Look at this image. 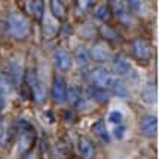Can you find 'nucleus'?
<instances>
[{"instance_id": "nucleus-1", "label": "nucleus", "mask_w": 159, "mask_h": 159, "mask_svg": "<svg viewBox=\"0 0 159 159\" xmlns=\"http://www.w3.org/2000/svg\"><path fill=\"white\" fill-rule=\"evenodd\" d=\"M15 129H16V137H18V150L21 155L30 152V149L34 146L37 132H36L34 125L28 122L27 119H18L15 122Z\"/></svg>"}, {"instance_id": "nucleus-2", "label": "nucleus", "mask_w": 159, "mask_h": 159, "mask_svg": "<svg viewBox=\"0 0 159 159\" xmlns=\"http://www.w3.org/2000/svg\"><path fill=\"white\" fill-rule=\"evenodd\" d=\"M25 83H27L28 89L33 95L34 103L37 106H42L46 100V89H45V85L40 82V79H39L34 69H30L25 73Z\"/></svg>"}, {"instance_id": "nucleus-3", "label": "nucleus", "mask_w": 159, "mask_h": 159, "mask_svg": "<svg viewBox=\"0 0 159 159\" xmlns=\"http://www.w3.org/2000/svg\"><path fill=\"white\" fill-rule=\"evenodd\" d=\"M7 25H9V33L14 36L15 39H25L30 34V24L24 15L18 12H12L7 18Z\"/></svg>"}, {"instance_id": "nucleus-4", "label": "nucleus", "mask_w": 159, "mask_h": 159, "mask_svg": "<svg viewBox=\"0 0 159 159\" xmlns=\"http://www.w3.org/2000/svg\"><path fill=\"white\" fill-rule=\"evenodd\" d=\"M132 55L139 61H149L153 57V48L152 45L144 39H135L131 45Z\"/></svg>"}, {"instance_id": "nucleus-5", "label": "nucleus", "mask_w": 159, "mask_h": 159, "mask_svg": "<svg viewBox=\"0 0 159 159\" xmlns=\"http://www.w3.org/2000/svg\"><path fill=\"white\" fill-rule=\"evenodd\" d=\"M89 52V58H92L94 61H110L113 60V52L111 49L107 46V43L104 42H98L95 45H92Z\"/></svg>"}, {"instance_id": "nucleus-6", "label": "nucleus", "mask_w": 159, "mask_h": 159, "mask_svg": "<svg viewBox=\"0 0 159 159\" xmlns=\"http://www.w3.org/2000/svg\"><path fill=\"white\" fill-rule=\"evenodd\" d=\"M7 80L9 83L15 85L16 88H20L22 85V80H24V76H22V67L18 60L15 58H11L9 62H7Z\"/></svg>"}, {"instance_id": "nucleus-7", "label": "nucleus", "mask_w": 159, "mask_h": 159, "mask_svg": "<svg viewBox=\"0 0 159 159\" xmlns=\"http://www.w3.org/2000/svg\"><path fill=\"white\" fill-rule=\"evenodd\" d=\"M91 80L94 83V86H98V88H103V89H107L110 88L111 82H113V76L107 71L106 69H95L91 71Z\"/></svg>"}, {"instance_id": "nucleus-8", "label": "nucleus", "mask_w": 159, "mask_h": 159, "mask_svg": "<svg viewBox=\"0 0 159 159\" xmlns=\"http://www.w3.org/2000/svg\"><path fill=\"white\" fill-rule=\"evenodd\" d=\"M140 129L141 134L147 139H153L158 134V118L153 115H146L140 120Z\"/></svg>"}, {"instance_id": "nucleus-9", "label": "nucleus", "mask_w": 159, "mask_h": 159, "mask_svg": "<svg viewBox=\"0 0 159 159\" xmlns=\"http://www.w3.org/2000/svg\"><path fill=\"white\" fill-rule=\"evenodd\" d=\"M66 89H67V86H66L64 77L55 75L52 79V100L58 104L64 103L66 101Z\"/></svg>"}, {"instance_id": "nucleus-10", "label": "nucleus", "mask_w": 159, "mask_h": 159, "mask_svg": "<svg viewBox=\"0 0 159 159\" xmlns=\"http://www.w3.org/2000/svg\"><path fill=\"white\" fill-rule=\"evenodd\" d=\"M54 62L60 71H69L73 66V60L66 49H58L54 54Z\"/></svg>"}, {"instance_id": "nucleus-11", "label": "nucleus", "mask_w": 159, "mask_h": 159, "mask_svg": "<svg viewBox=\"0 0 159 159\" xmlns=\"http://www.w3.org/2000/svg\"><path fill=\"white\" fill-rule=\"evenodd\" d=\"M113 67H115V71L118 73L119 76H122V77H135L131 62L128 61L125 57H118V58H115V61H113Z\"/></svg>"}, {"instance_id": "nucleus-12", "label": "nucleus", "mask_w": 159, "mask_h": 159, "mask_svg": "<svg viewBox=\"0 0 159 159\" xmlns=\"http://www.w3.org/2000/svg\"><path fill=\"white\" fill-rule=\"evenodd\" d=\"M66 100L69 101V104L71 107L82 106L83 100H82V89H80V86H77L75 83L69 85L67 89H66Z\"/></svg>"}, {"instance_id": "nucleus-13", "label": "nucleus", "mask_w": 159, "mask_h": 159, "mask_svg": "<svg viewBox=\"0 0 159 159\" xmlns=\"http://www.w3.org/2000/svg\"><path fill=\"white\" fill-rule=\"evenodd\" d=\"M14 128V125L9 124L6 119H0V146L2 147H7V144L11 143Z\"/></svg>"}, {"instance_id": "nucleus-14", "label": "nucleus", "mask_w": 159, "mask_h": 159, "mask_svg": "<svg viewBox=\"0 0 159 159\" xmlns=\"http://www.w3.org/2000/svg\"><path fill=\"white\" fill-rule=\"evenodd\" d=\"M141 100L146 104H155L158 101V86L156 83H147L141 89Z\"/></svg>"}, {"instance_id": "nucleus-15", "label": "nucleus", "mask_w": 159, "mask_h": 159, "mask_svg": "<svg viewBox=\"0 0 159 159\" xmlns=\"http://www.w3.org/2000/svg\"><path fill=\"white\" fill-rule=\"evenodd\" d=\"M79 153H80V156L83 159H92L94 158V155H95V147L94 144L91 143V140L85 139V137H80L79 139Z\"/></svg>"}, {"instance_id": "nucleus-16", "label": "nucleus", "mask_w": 159, "mask_h": 159, "mask_svg": "<svg viewBox=\"0 0 159 159\" xmlns=\"http://www.w3.org/2000/svg\"><path fill=\"white\" fill-rule=\"evenodd\" d=\"M110 89H111V92H113L116 97H119V98L128 100V98L131 97L128 86H126L120 79H113V82H111V85H110Z\"/></svg>"}, {"instance_id": "nucleus-17", "label": "nucleus", "mask_w": 159, "mask_h": 159, "mask_svg": "<svg viewBox=\"0 0 159 159\" xmlns=\"http://www.w3.org/2000/svg\"><path fill=\"white\" fill-rule=\"evenodd\" d=\"M92 129H94V134H95L103 143L109 144V143L111 141L110 134H109V131H107V128H106V125H104V122L101 120V119H98L97 122L92 125Z\"/></svg>"}, {"instance_id": "nucleus-18", "label": "nucleus", "mask_w": 159, "mask_h": 159, "mask_svg": "<svg viewBox=\"0 0 159 159\" xmlns=\"http://www.w3.org/2000/svg\"><path fill=\"white\" fill-rule=\"evenodd\" d=\"M88 95L97 103H107L109 101V94L103 88H98V86H89L88 88Z\"/></svg>"}, {"instance_id": "nucleus-19", "label": "nucleus", "mask_w": 159, "mask_h": 159, "mask_svg": "<svg viewBox=\"0 0 159 159\" xmlns=\"http://www.w3.org/2000/svg\"><path fill=\"white\" fill-rule=\"evenodd\" d=\"M49 2H51V12H52V15L55 16L57 20H64L66 14H67L64 2L62 0H49Z\"/></svg>"}, {"instance_id": "nucleus-20", "label": "nucleus", "mask_w": 159, "mask_h": 159, "mask_svg": "<svg viewBox=\"0 0 159 159\" xmlns=\"http://www.w3.org/2000/svg\"><path fill=\"white\" fill-rule=\"evenodd\" d=\"M30 11L36 20L42 21L45 16V2L43 0H31L30 2Z\"/></svg>"}, {"instance_id": "nucleus-21", "label": "nucleus", "mask_w": 159, "mask_h": 159, "mask_svg": "<svg viewBox=\"0 0 159 159\" xmlns=\"http://www.w3.org/2000/svg\"><path fill=\"white\" fill-rule=\"evenodd\" d=\"M75 58H76V61L79 66H82V67H85V66H88L89 64V52L86 51V49L83 48V46H77L76 51H75Z\"/></svg>"}, {"instance_id": "nucleus-22", "label": "nucleus", "mask_w": 159, "mask_h": 159, "mask_svg": "<svg viewBox=\"0 0 159 159\" xmlns=\"http://www.w3.org/2000/svg\"><path fill=\"white\" fill-rule=\"evenodd\" d=\"M100 33H101V36H103L104 39H107V40H111V42H118L120 37H119V34L116 33V30H113L111 27H109V25H101V28H100Z\"/></svg>"}, {"instance_id": "nucleus-23", "label": "nucleus", "mask_w": 159, "mask_h": 159, "mask_svg": "<svg viewBox=\"0 0 159 159\" xmlns=\"http://www.w3.org/2000/svg\"><path fill=\"white\" fill-rule=\"evenodd\" d=\"M43 30H45V34L46 36H54L57 33V24L51 20L49 16H43Z\"/></svg>"}, {"instance_id": "nucleus-24", "label": "nucleus", "mask_w": 159, "mask_h": 159, "mask_svg": "<svg viewBox=\"0 0 159 159\" xmlns=\"http://www.w3.org/2000/svg\"><path fill=\"white\" fill-rule=\"evenodd\" d=\"M95 16H97V20H100L101 22H107V21L111 18V11L107 6L101 5V6H98L97 12H95Z\"/></svg>"}, {"instance_id": "nucleus-25", "label": "nucleus", "mask_w": 159, "mask_h": 159, "mask_svg": "<svg viewBox=\"0 0 159 159\" xmlns=\"http://www.w3.org/2000/svg\"><path fill=\"white\" fill-rule=\"evenodd\" d=\"M116 16H118V20L122 22V24H126V25H129L131 24V16H129V14L125 11L124 7H118L116 9Z\"/></svg>"}, {"instance_id": "nucleus-26", "label": "nucleus", "mask_w": 159, "mask_h": 159, "mask_svg": "<svg viewBox=\"0 0 159 159\" xmlns=\"http://www.w3.org/2000/svg\"><path fill=\"white\" fill-rule=\"evenodd\" d=\"M122 119H124V115H122V111L119 110H111L109 113V122L113 125H118L122 122Z\"/></svg>"}, {"instance_id": "nucleus-27", "label": "nucleus", "mask_w": 159, "mask_h": 159, "mask_svg": "<svg viewBox=\"0 0 159 159\" xmlns=\"http://www.w3.org/2000/svg\"><path fill=\"white\" fill-rule=\"evenodd\" d=\"M125 132H126V126L125 125H115V128H113V139L116 140H122L125 137Z\"/></svg>"}, {"instance_id": "nucleus-28", "label": "nucleus", "mask_w": 159, "mask_h": 159, "mask_svg": "<svg viewBox=\"0 0 159 159\" xmlns=\"http://www.w3.org/2000/svg\"><path fill=\"white\" fill-rule=\"evenodd\" d=\"M141 7H143L141 0H128V9H129L131 12L139 14V12H141Z\"/></svg>"}, {"instance_id": "nucleus-29", "label": "nucleus", "mask_w": 159, "mask_h": 159, "mask_svg": "<svg viewBox=\"0 0 159 159\" xmlns=\"http://www.w3.org/2000/svg\"><path fill=\"white\" fill-rule=\"evenodd\" d=\"M95 2H97V0H77V5H79V7H80L82 11L88 12V11H91V9L94 7Z\"/></svg>"}, {"instance_id": "nucleus-30", "label": "nucleus", "mask_w": 159, "mask_h": 159, "mask_svg": "<svg viewBox=\"0 0 159 159\" xmlns=\"http://www.w3.org/2000/svg\"><path fill=\"white\" fill-rule=\"evenodd\" d=\"M45 116H46V120H48V122H51V124L55 122V113L52 110H46L45 111Z\"/></svg>"}, {"instance_id": "nucleus-31", "label": "nucleus", "mask_w": 159, "mask_h": 159, "mask_svg": "<svg viewBox=\"0 0 159 159\" xmlns=\"http://www.w3.org/2000/svg\"><path fill=\"white\" fill-rule=\"evenodd\" d=\"M5 100H6V98L0 97V115H2V111H3V109H5Z\"/></svg>"}, {"instance_id": "nucleus-32", "label": "nucleus", "mask_w": 159, "mask_h": 159, "mask_svg": "<svg viewBox=\"0 0 159 159\" xmlns=\"http://www.w3.org/2000/svg\"><path fill=\"white\" fill-rule=\"evenodd\" d=\"M25 159H36V156L33 155V153H28V155H27V158H25Z\"/></svg>"}, {"instance_id": "nucleus-33", "label": "nucleus", "mask_w": 159, "mask_h": 159, "mask_svg": "<svg viewBox=\"0 0 159 159\" xmlns=\"http://www.w3.org/2000/svg\"><path fill=\"white\" fill-rule=\"evenodd\" d=\"M107 2H110V3H116L118 0H107Z\"/></svg>"}, {"instance_id": "nucleus-34", "label": "nucleus", "mask_w": 159, "mask_h": 159, "mask_svg": "<svg viewBox=\"0 0 159 159\" xmlns=\"http://www.w3.org/2000/svg\"><path fill=\"white\" fill-rule=\"evenodd\" d=\"M141 159H149V158H141Z\"/></svg>"}]
</instances>
